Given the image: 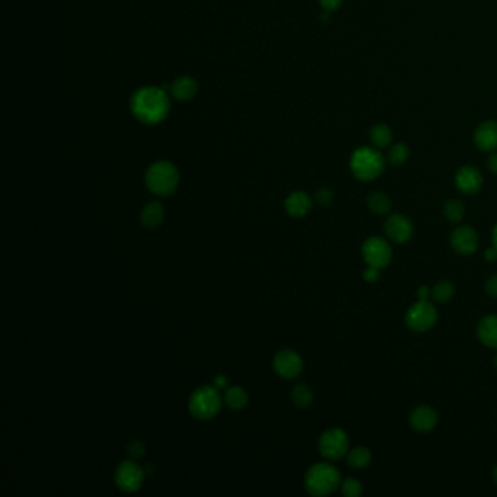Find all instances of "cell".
I'll return each instance as SVG.
<instances>
[{
    "mask_svg": "<svg viewBox=\"0 0 497 497\" xmlns=\"http://www.w3.org/2000/svg\"><path fill=\"white\" fill-rule=\"evenodd\" d=\"M169 98L162 88L145 86L136 91L130 99L131 114L146 126L164 121L169 113Z\"/></svg>",
    "mask_w": 497,
    "mask_h": 497,
    "instance_id": "obj_1",
    "label": "cell"
},
{
    "mask_svg": "<svg viewBox=\"0 0 497 497\" xmlns=\"http://www.w3.org/2000/svg\"><path fill=\"white\" fill-rule=\"evenodd\" d=\"M340 471L332 464L318 463L308 469L305 476V489L310 496L324 497L332 494L341 486Z\"/></svg>",
    "mask_w": 497,
    "mask_h": 497,
    "instance_id": "obj_2",
    "label": "cell"
},
{
    "mask_svg": "<svg viewBox=\"0 0 497 497\" xmlns=\"http://www.w3.org/2000/svg\"><path fill=\"white\" fill-rule=\"evenodd\" d=\"M145 182L147 190L158 197H168L177 190L180 184V172L177 167L168 160H159L147 168Z\"/></svg>",
    "mask_w": 497,
    "mask_h": 497,
    "instance_id": "obj_3",
    "label": "cell"
},
{
    "mask_svg": "<svg viewBox=\"0 0 497 497\" xmlns=\"http://www.w3.org/2000/svg\"><path fill=\"white\" fill-rule=\"evenodd\" d=\"M385 165H387V159L379 154L377 147L362 146L356 149L350 158L352 173L360 181L377 180L383 173Z\"/></svg>",
    "mask_w": 497,
    "mask_h": 497,
    "instance_id": "obj_4",
    "label": "cell"
},
{
    "mask_svg": "<svg viewBox=\"0 0 497 497\" xmlns=\"http://www.w3.org/2000/svg\"><path fill=\"white\" fill-rule=\"evenodd\" d=\"M222 408V396L219 390L212 387H202L195 390L189 401V410L194 419L212 420Z\"/></svg>",
    "mask_w": 497,
    "mask_h": 497,
    "instance_id": "obj_5",
    "label": "cell"
},
{
    "mask_svg": "<svg viewBox=\"0 0 497 497\" xmlns=\"http://www.w3.org/2000/svg\"><path fill=\"white\" fill-rule=\"evenodd\" d=\"M319 454L328 461H339L350 451V442L347 433L339 427H332L321 434L318 442Z\"/></svg>",
    "mask_w": 497,
    "mask_h": 497,
    "instance_id": "obj_6",
    "label": "cell"
},
{
    "mask_svg": "<svg viewBox=\"0 0 497 497\" xmlns=\"http://www.w3.org/2000/svg\"><path fill=\"white\" fill-rule=\"evenodd\" d=\"M439 314L434 305L429 301H417L408 308L405 314V324L414 332H426L438 322Z\"/></svg>",
    "mask_w": 497,
    "mask_h": 497,
    "instance_id": "obj_7",
    "label": "cell"
},
{
    "mask_svg": "<svg viewBox=\"0 0 497 497\" xmlns=\"http://www.w3.org/2000/svg\"><path fill=\"white\" fill-rule=\"evenodd\" d=\"M362 255L366 266L379 270L388 267L392 261V246L381 237H370L362 245Z\"/></svg>",
    "mask_w": 497,
    "mask_h": 497,
    "instance_id": "obj_8",
    "label": "cell"
},
{
    "mask_svg": "<svg viewBox=\"0 0 497 497\" xmlns=\"http://www.w3.org/2000/svg\"><path fill=\"white\" fill-rule=\"evenodd\" d=\"M145 469L134 461H123L114 474L116 486L124 493L138 491L145 481Z\"/></svg>",
    "mask_w": 497,
    "mask_h": 497,
    "instance_id": "obj_9",
    "label": "cell"
},
{
    "mask_svg": "<svg viewBox=\"0 0 497 497\" xmlns=\"http://www.w3.org/2000/svg\"><path fill=\"white\" fill-rule=\"evenodd\" d=\"M273 368L276 374L283 379H295L302 374L304 360L295 350H282L275 356Z\"/></svg>",
    "mask_w": 497,
    "mask_h": 497,
    "instance_id": "obj_10",
    "label": "cell"
},
{
    "mask_svg": "<svg viewBox=\"0 0 497 497\" xmlns=\"http://www.w3.org/2000/svg\"><path fill=\"white\" fill-rule=\"evenodd\" d=\"M385 233H387L388 240H391L395 244H405L413 237L414 226L413 222L408 216L403 213H394L387 220H385L383 225Z\"/></svg>",
    "mask_w": 497,
    "mask_h": 497,
    "instance_id": "obj_11",
    "label": "cell"
},
{
    "mask_svg": "<svg viewBox=\"0 0 497 497\" xmlns=\"http://www.w3.org/2000/svg\"><path fill=\"white\" fill-rule=\"evenodd\" d=\"M480 244L478 235L474 228L459 226L451 235V245L459 255H471L477 251Z\"/></svg>",
    "mask_w": 497,
    "mask_h": 497,
    "instance_id": "obj_12",
    "label": "cell"
},
{
    "mask_svg": "<svg viewBox=\"0 0 497 497\" xmlns=\"http://www.w3.org/2000/svg\"><path fill=\"white\" fill-rule=\"evenodd\" d=\"M483 182L484 180L480 169L473 165H464L456 171L455 176L456 189L467 195L477 194L483 187Z\"/></svg>",
    "mask_w": 497,
    "mask_h": 497,
    "instance_id": "obj_13",
    "label": "cell"
},
{
    "mask_svg": "<svg viewBox=\"0 0 497 497\" xmlns=\"http://www.w3.org/2000/svg\"><path fill=\"white\" fill-rule=\"evenodd\" d=\"M439 416L438 412L430 405H419L410 414V426L416 432L429 433L438 426Z\"/></svg>",
    "mask_w": 497,
    "mask_h": 497,
    "instance_id": "obj_14",
    "label": "cell"
},
{
    "mask_svg": "<svg viewBox=\"0 0 497 497\" xmlns=\"http://www.w3.org/2000/svg\"><path fill=\"white\" fill-rule=\"evenodd\" d=\"M474 143L483 152L497 151V121H484L474 131Z\"/></svg>",
    "mask_w": 497,
    "mask_h": 497,
    "instance_id": "obj_15",
    "label": "cell"
},
{
    "mask_svg": "<svg viewBox=\"0 0 497 497\" xmlns=\"http://www.w3.org/2000/svg\"><path fill=\"white\" fill-rule=\"evenodd\" d=\"M284 209L292 218H304L313 209V200L304 191H293L284 200Z\"/></svg>",
    "mask_w": 497,
    "mask_h": 497,
    "instance_id": "obj_16",
    "label": "cell"
},
{
    "mask_svg": "<svg viewBox=\"0 0 497 497\" xmlns=\"http://www.w3.org/2000/svg\"><path fill=\"white\" fill-rule=\"evenodd\" d=\"M477 335L484 346L497 350V315H486L481 318L477 326Z\"/></svg>",
    "mask_w": 497,
    "mask_h": 497,
    "instance_id": "obj_17",
    "label": "cell"
},
{
    "mask_svg": "<svg viewBox=\"0 0 497 497\" xmlns=\"http://www.w3.org/2000/svg\"><path fill=\"white\" fill-rule=\"evenodd\" d=\"M171 95L178 101H190L198 92V85L191 76H180L171 83Z\"/></svg>",
    "mask_w": 497,
    "mask_h": 497,
    "instance_id": "obj_18",
    "label": "cell"
},
{
    "mask_svg": "<svg viewBox=\"0 0 497 497\" xmlns=\"http://www.w3.org/2000/svg\"><path fill=\"white\" fill-rule=\"evenodd\" d=\"M164 219H165V209L159 202L147 203L140 213L142 223L149 229L158 228L160 223L164 222Z\"/></svg>",
    "mask_w": 497,
    "mask_h": 497,
    "instance_id": "obj_19",
    "label": "cell"
},
{
    "mask_svg": "<svg viewBox=\"0 0 497 497\" xmlns=\"http://www.w3.org/2000/svg\"><path fill=\"white\" fill-rule=\"evenodd\" d=\"M366 204L372 213L375 215H387L392 207L391 198L382 191H372L366 197Z\"/></svg>",
    "mask_w": 497,
    "mask_h": 497,
    "instance_id": "obj_20",
    "label": "cell"
},
{
    "mask_svg": "<svg viewBox=\"0 0 497 497\" xmlns=\"http://www.w3.org/2000/svg\"><path fill=\"white\" fill-rule=\"evenodd\" d=\"M369 138H370L372 145H374L377 149H383V147L391 146L394 134L387 124H377V126L370 129Z\"/></svg>",
    "mask_w": 497,
    "mask_h": 497,
    "instance_id": "obj_21",
    "label": "cell"
},
{
    "mask_svg": "<svg viewBox=\"0 0 497 497\" xmlns=\"http://www.w3.org/2000/svg\"><path fill=\"white\" fill-rule=\"evenodd\" d=\"M347 464L355 469H362L370 465L372 461V454L365 446H357V448L350 450L347 452Z\"/></svg>",
    "mask_w": 497,
    "mask_h": 497,
    "instance_id": "obj_22",
    "label": "cell"
},
{
    "mask_svg": "<svg viewBox=\"0 0 497 497\" xmlns=\"http://www.w3.org/2000/svg\"><path fill=\"white\" fill-rule=\"evenodd\" d=\"M223 401L235 412H240V410L245 408L248 404V394L241 387H231L226 390L225 396H223Z\"/></svg>",
    "mask_w": 497,
    "mask_h": 497,
    "instance_id": "obj_23",
    "label": "cell"
},
{
    "mask_svg": "<svg viewBox=\"0 0 497 497\" xmlns=\"http://www.w3.org/2000/svg\"><path fill=\"white\" fill-rule=\"evenodd\" d=\"M455 295V286L448 280H441L432 288V299L438 304L450 302Z\"/></svg>",
    "mask_w": 497,
    "mask_h": 497,
    "instance_id": "obj_24",
    "label": "cell"
},
{
    "mask_svg": "<svg viewBox=\"0 0 497 497\" xmlns=\"http://www.w3.org/2000/svg\"><path fill=\"white\" fill-rule=\"evenodd\" d=\"M292 401L296 407L308 408L314 401L313 390H310L305 383H297L296 387L292 390Z\"/></svg>",
    "mask_w": 497,
    "mask_h": 497,
    "instance_id": "obj_25",
    "label": "cell"
},
{
    "mask_svg": "<svg viewBox=\"0 0 497 497\" xmlns=\"http://www.w3.org/2000/svg\"><path fill=\"white\" fill-rule=\"evenodd\" d=\"M443 215H445L446 220H450L452 223H458V222H461L465 216V207L461 202L452 198V200H448L445 203Z\"/></svg>",
    "mask_w": 497,
    "mask_h": 497,
    "instance_id": "obj_26",
    "label": "cell"
},
{
    "mask_svg": "<svg viewBox=\"0 0 497 497\" xmlns=\"http://www.w3.org/2000/svg\"><path fill=\"white\" fill-rule=\"evenodd\" d=\"M410 158V149L405 143H395L390 147L388 155H387V160L390 164L400 167L403 164L407 162V159Z\"/></svg>",
    "mask_w": 497,
    "mask_h": 497,
    "instance_id": "obj_27",
    "label": "cell"
},
{
    "mask_svg": "<svg viewBox=\"0 0 497 497\" xmlns=\"http://www.w3.org/2000/svg\"><path fill=\"white\" fill-rule=\"evenodd\" d=\"M340 490L346 497H359L363 493V486L362 483L356 478H346L341 481Z\"/></svg>",
    "mask_w": 497,
    "mask_h": 497,
    "instance_id": "obj_28",
    "label": "cell"
},
{
    "mask_svg": "<svg viewBox=\"0 0 497 497\" xmlns=\"http://www.w3.org/2000/svg\"><path fill=\"white\" fill-rule=\"evenodd\" d=\"M127 454L133 458V459H140L145 456L146 454V448L145 445L140 441H133L129 443L127 446Z\"/></svg>",
    "mask_w": 497,
    "mask_h": 497,
    "instance_id": "obj_29",
    "label": "cell"
},
{
    "mask_svg": "<svg viewBox=\"0 0 497 497\" xmlns=\"http://www.w3.org/2000/svg\"><path fill=\"white\" fill-rule=\"evenodd\" d=\"M334 198V193L330 189H321L315 194V200L319 206H328Z\"/></svg>",
    "mask_w": 497,
    "mask_h": 497,
    "instance_id": "obj_30",
    "label": "cell"
},
{
    "mask_svg": "<svg viewBox=\"0 0 497 497\" xmlns=\"http://www.w3.org/2000/svg\"><path fill=\"white\" fill-rule=\"evenodd\" d=\"M379 276H381V270L377 268V267H370L368 266L363 271V279L368 282V283H375L379 280Z\"/></svg>",
    "mask_w": 497,
    "mask_h": 497,
    "instance_id": "obj_31",
    "label": "cell"
},
{
    "mask_svg": "<svg viewBox=\"0 0 497 497\" xmlns=\"http://www.w3.org/2000/svg\"><path fill=\"white\" fill-rule=\"evenodd\" d=\"M318 2L322 6V9L331 14V12H335L337 9H340L344 0H318Z\"/></svg>",
    "mask_w": 497,
    "mask_h": 497,
    "instance_id": "obj_32",
    "label": "cell"
},
{
    "mask_svg": "<svg viewBox=\"0 0 497 497\" xmlns=\"http://www.w3.org/2000/svg\"><path fill=\"white\" fill-rule=\"evenodd\" d=\"M487 295H490L491 297H497V275H493L487 282L486 286H484Z\"/></svg>",
    "mask_w": 497,
    "mask_h": 497,
    "instance_id": "obj_33",
    "label": "cell"
},
{
    "mask_svg": "<svg viewBox=\"0 0 497 497\" xmlns=\"http://www.w3.org/2000/svg\"><path fill=\"white\" fill-rule=\"evenodd\" d=\"M417 297L419 301H429V297H432V289L429 286H421L417 290Z\"/></svg>",
    "mask_w": 497,
    "mask_h": 497,
    "instance_id": "obj_34",
    "label": "cell"
},
{
    "mask_svg": "<svg viewBox=\"0 0 497 497\" xmlns=\"http://www.w3.org/2000/svg\"><path fill=\"white\" fill-rule=\"evenodd\" d=\"M228 385V378L225 375H218L215 379H213V387L216 390H222V388H226Z\"/></svg>",
    "mask_w": 497,
    "mask_h": 497,
    "instance_id": "obj_35",
    "label": "cell"
},
{
    "mask_svg": "<svg viewBox=\"0 0 497 497\" xmlns=\"http://www.w3.org/2000/svg\"><path fill=\"white\" fill-rule=\"evenodd\" d=\"M484 258H486L489 263H493V261H496L497 260V248L494 245L490 246L489 250L484 253Z\"/></svg>",
    "mask_w": 497,
    "mask_h": 497,
    "instance_id": "obj_36",
    "label": "cell"
},
{
    "mask_svg": "<svg viewBox=\"0 0 497 497\" xmlns=\"http://www.w3.org/2000/svg\"><path fill=\"white\" fill-rule=\"evenodd\" d=\"M489 169L497 176V152H493L491 156L489 158Z\"/></svg>",
    "mask_w": 497,
    "mask_h": 497,
    "instance_id": "obj_37",
    "label": "cell"
},
{
    "mask_svg": "<svg viewBox=\"0 0 497 497\" xmlns=\"http://www.w3.org/2000/svg\"><path fill=\"white\" fill-rule=\"evenodd\" d=\"M491 241H493V245L497 248V223L493 228V232H491Z\"/></svg>",
    "mask_w": 497,
    "mask_h": 497,
    "instance_id": "obj_38",
    "label": "cell"
},
{
    "mask_svg": "<svg viewBox=\"0 0 497 497\" xmlns=\"http://www.w3.org/2000/svg\"><path fill=\"white\" fill-rule=\"evenodd\" d=\"M143 469H145V474H146V476L154 474V467H152V465H145Z\"/></svg>",
    "mask_w": 497,
    "mask_h": 497,
    "instance_id": "obj_39",
    "label": "cell"
},
{
    "mask_svg": "<svg viewBox=\"0 0 497 497\" xmlns=\"http://www.w3.org/2000/svg\"><path fill=\"white\" fill-rule=\"evenodd\" d=\"M493 481L496 483V486H497V465L493 469Z\"/></svg>",
    "mask_w": 497,
    "mask_h": 497,
    "instance_id": "obj_40",
    "label": "cell"
},
{
    "mask_svg": "<svg viewBox=\"0 0 497 497\" xmlns=\"http://www.w3.org/2000/svg\"><path fill=\"white\" fill-rule=\"evenodd\" d=\"M494 366H496V369H497V355L494 356Z\"/></svg>",
    "mask_w": 497,
    "mask_h": 497,
    "instance_id": "obj_41",
    "label": "cell"
}]
</instances>
